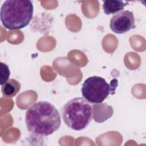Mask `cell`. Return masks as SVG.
<instances>
[{"label": "cell", "instance_id": "cell-1", "mask_svg": "<svg viewBox=\"0 0 146 146\" xmlns=\"http://www.w3.org/2000/svg\"><path fill=\"white\" fill-rule=\"evenodd\" d=\"M25 123L29 132L47 136L59 128L61 119L59 112L53 104L46 101H39L27 110Z\"/></svg>", "mask_w": 146, "mask_h": 146}, {"label": "cell", "instance_id": "cell-2", "mask_svg": "<svg viewBox=\"0 0 146 146\" xmlns=\"http://www.w3.org/2000/svg\"><path fill=\"white\" fill-rule=\"evenodd\" d=\"M33 16V5L29 0H7L1 8V21L9 30L21 29L27 26Z\"/></svg>", "mask_w": 146, "mask_h": 146}, {"label": "cell", "instance_id": "cell-3", "mask_svg": "<svg viewBox=\"0 0 146 146\" xmlns=\"http://www.w3.org/2000/svg\"><path fill=\"white\" fill-rule=\"evenodd\" d=\"M62 117L64 122L69 128L80 131L84 129L92 121L93 108L84 98H74L64 106Z\"/></svg>", "mask_w": 146, "mask_h": 146}, {"label": "cell", "instance_id": "cell-4", "mask_svg": "<svg viewBox=\"0 0 146 146\" xmlns=\"http://www.w3.org/2000/svg\"><path fill=\"white\" fill-rule=\"evenodd\" d=\"M113 80L110 85L102 77L90 76L86 79L82 86V94L84 99L91 103H102L111 91H114L117 85L112 86Z\"/></svg>", "mask_w": 146, "mask_h": 146}, {"label": "cell", "instance_id": "cell-5", "mask_svg": "<svg viewBox=\"0 0 146 146\" xmlns=\"http://www.w3.org/2000/svg\"><path fill=\"white\" fill-rule=\"evenodd\" d=\"M110 28L116 34H123L135 27V19L132 12L124 10L117 13L110 20Z\"/></svg>", "mask_w": 146, "mask_h": 146}, {"label": "cell", "instance_id": "cell-6", "mask_svg": "<svg viewBox=\"0 0 146 146\" xmlns=\"http://www.w3.org/2000/svg\"><path fill=\"white\" fill-rule=\"evenodd\" d=\"M128 4L127 2L123 1H103V9L104 13L107 15L113 14L124 9Z\"/></svg>", "mask_w": 146, "mask_h": 146}, {"label": "cell", "instance_id": "cell-7", "mask_svg": "<svg viewBox=\"0 0 146 146\" xmlns=\"http://www.w3.org/2000/svg\"><path fill=\"white\" fill-rule=\"evenodd\" d=\"M20 88V83L15 79H10L2 86V92L4 96L12 98L17 95Z\"/></svg>", "mask_w": 146, "mask_h": 146}, {"label": "cell", "instance_id": "cell-8", "mask_svg": "<svg viewBox=\"0 0 146 146\" xmlns=\"http://www.w3.org/2000/svg\"><path fill=\"white\" fill-rule=\"evenodd\" d=\"M10 70L9 67L2 62L1 63V85H3L8 80L10 76Z\"/></svg>", "mask_w": 146, "mask_h": 146}]
</instances>
